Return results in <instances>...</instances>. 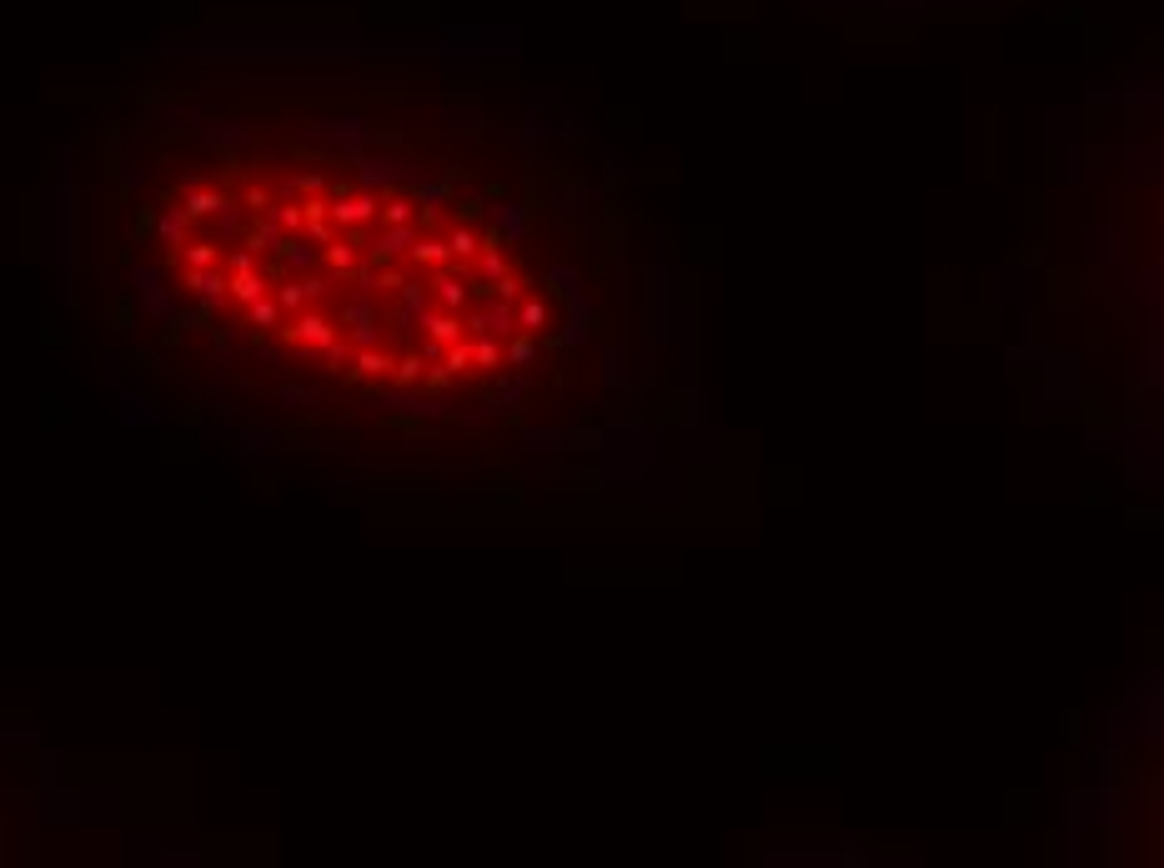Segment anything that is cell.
<instances>
[{"label": "cell", "mask_w": 1164, "mask_h": 868, "mask_svg": "<svg viewBox=\"0 0 1164 868\" xmlns=\"http://www.w3.org/2000/svg\"><path fill=\"white\" fill-rule=\"evenodd\" d=\"M1150 773H1154V788L1144 794V813H1150V823H1154V848H1160V858H1164V753Z\"/></svg>", "instance_id": "7a4b0ae2"}, {"label": "cell", "mask_w": 1164, "mask_h": 868, "mask_svg": "<svg viewBox=\"0 0 1164 868\" xmlns=\"http://www.w3.org/2000/svg\"><path fill=\"white\" fill-rule=\"evenodd\" d=\"M1154 151H1160V171H1154V206H1160V236H1154V247H1160V286H1164V81H1160V91H1154Z\"/></svg>", "instance_id": "6da1fadb"}]
</instances>
